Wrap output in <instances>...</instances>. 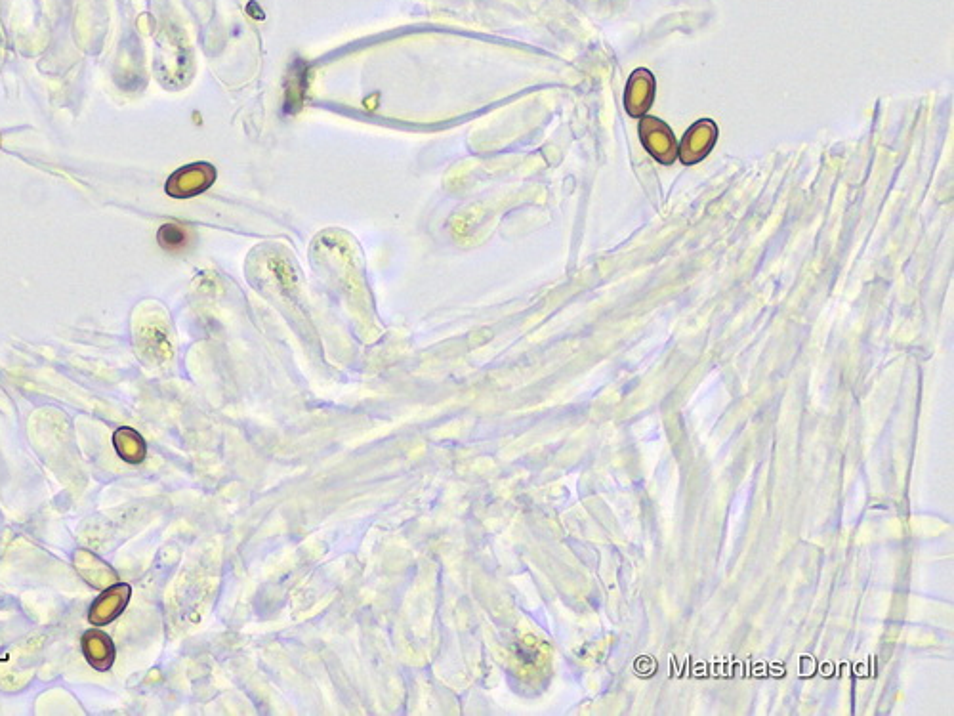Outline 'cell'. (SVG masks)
<instances>
[{"instance_id": "obj_1", "label": "cell", "mask_w": 954, "mask_h": 716, "mask_svg": "<svg viewBox=\"0 0 954 716\" xmlns=\"http://www.w3.org/2000/svg\"><path fill=\"white\" fill-rule=\"evenodd\" d=\"M640 140L645 149L651 153V157L657 159L659 163L672 165L676 161L678 146H676L672 130L663 121L655 117H643L640 123Z\"/></svg>"}, {"instance_id": "obj_7", "label": "cell", "mask_w": 954, "mask_h": 716, "mask_svg": "<svg viewBox=\"0 0 954 716\" xmlns=\"http://www.w3.org/2000/svg\"><path fill=\"white\" fill-rule=\"evenodd\" d=\"M113 443L119 457L130 464H140L147 455V445L144 438L134 428H119L113 434Z\"/></svg>"}, {"instance_id": "obj_3", "label": "cell", "mask_w": 954, "mask_h": 716, "mask_svg": "<svg viewBox=\"0 0 954 716\" xmlns=\"http://www.w3.org/2000/svg\"><path fill=\"white\" fill-rule=\"evenodd\" d=\"M716 140H718L716 123L710 121V119L697 121L693 127L687 130V134L682 140V146L678 148V155H680L682 163L684 165L701 163L714 148Z\"/></svg>"}, {"instance_id": "obj_6", "label": "cell", "mask_w": 954, "mask_h": 716, "mask_svg": "<svg viewBox=\"0 0 954 716\" xmlns=\"http://www.w3.org/2000/svg\"><path fill=\"white\" fill-rule=\"evenodd\" d=\"M83 653L88 665L100 673H105L113 667L115 661V644L107 632L100 629L84 632Z\"/></svg>"}, {"instance_id": "obj_4", "label": "cell", "mask_w": 954, "mask_h": 716, "mask_svg": "<svg viewBox=\"0 0 954 716\" xmlns=\"http://www.w3.org/2000/svg\"><path fill=\"white\" fill-rule=\"evenodd\" d=\"M130 596L132 589L126 583H117L105 589L90 606L88 621L92 623V627H104L107 623H113L126 610Z\"/></svg>"}, {"instance_id": "obj_5", "label": "cell", "mask_w": 954, "mask_h": 716, "mask_svg": "<svg viewBox=\"0 0 954 716\" xmlns=\"http://www.w3.org/2000/svg\"><path fill=\"white\" fill-rule=\"evenodd\" d=\"M655 98V77L647 69H636L630 77L626 92H624V107L630 117L640 119L649 107L653 106Z\"/></svg>"}, {"instance_id": "obj_8", "label": "cell", "mask_w": 954, "mask_h": 716, "mask_svg": "<svg viewBox=\"0 0 954 716\" xmlns=\"http://www.w3.org/2000/svg\"><path fill=\"white\" fill-rule=\"evenodd\" d=\"M157 239H159V245L168 253H182V251H186L187 245L191 241V235L184 226H180L176 222H170L159 230Z\"/></svg>"}, {"instance_id": "obj_2", "label": "cell", "mask_w": 954, "mask_h": 716, "mask_svg": "<svg viewBox=\"0 0 954 716\" xmlns=\"http://www.w3.org/2000/svg\"><path fill=\"white\" fill-rule=\"evenodd\" d=\"M216 180V170L208 163H193L189 167L176 170L168 184H166V193L172 197H193L197 193H203L212 186Z\"/></svg>"}]
</instances>
